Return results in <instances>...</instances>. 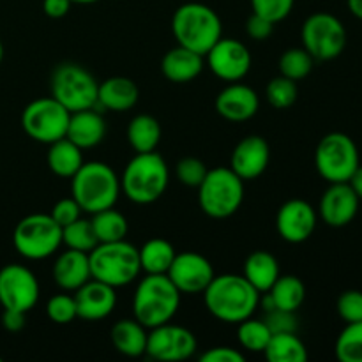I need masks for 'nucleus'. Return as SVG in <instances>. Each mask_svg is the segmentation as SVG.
I'll use <instances>...</instances> for the list:
<instances>
[{
    "label": "nucleus",
    "instance_id": "obj_1",
    "mask_svg": "<svg viewBox=\"0 0 362 362\" xmlns=\"http://www.w3.org/2000/svg\"><path fill=\"white\" fill-rule=\"evenodd\" d=\"M209 313L225 324H240L253 317L260 304V292L244 276H214L204 290Z\"/></svg>",
    "mask_w": 362,
    "mask_h": 362
},
{
    "label": "nucleus",
    "instance_id": "obj_2",
    "mask_svg": "<svg viewBox=\"0 0 362 362\" xmlns=\"http://www.w3.org/2000/svg\"><path fill=\"white\" fill-rule=\"evenodd\" d=\"M172 32L177 45L205 57L223 37V23L212 7L200 2H187L173 13Z\"/></svg>",
    "mask_w": 362,
    "mask_h": 362
},
{
    "label": "nucleus",
    "instance_id": "obj_3",
    "mask_svg": "<svg viewBox=\"0 0 362 362\" xmlns=\"http://www.w3.org/2000/svg\"><path fill=\"white\" fill-rule=\"evenodd\" d=\"M177 286L166 274H147L136 286L133 297V315L145 329L168 324L180 306Z\"/></svg>",
    "mask_w": 362,
    "mask_h": 362
},
{
    "label": "nucleus",
    "instance_id": "obj_4",
    "mask_svg": "<svg viewBox=\"0 0 362 362\" xmlns=\"http://www.w3.org/2000/svg\"><path fill=\"white\" fill-rule=\"evenodd\" d=\"M168 180V166L158 152H136L124 168L120 189L134 204L147 205L165 194Z\"/></svg>",
    "mask_w": 362,
    "mask_h": 362
},
{
    "label": "nucleus",
    "instance_id": "obj_5",
    "mask_svg": "<svg viewBox=\"0 0 362 362\" xmlns=\"http://www.w3.org/2000/svg\"><path fill=\"white\" fill-rule=\"evenodd\" d=\"M120 179L106 163H83L71 177V193L81 211L94 212L113 207L120 194Z\"/></svg>",
    "mask_w": 362,
    "mask_h": 362
},
{
    "label": "nucleus",
    "instance_id": "obj_6",
    "mask_svg": "<svg viewBox=\"0 0 362 362\" xmlns=\"http://www.w3.org/2000/svg\"><path fill=\"white\" fill-rule=\"evenodd\" d=\"M90 274L98 281L119 288L133 283L141 272L138 247L124 240L99 243L88 253Z\"/></svg>",
    "mask_w": 362,
    "mask_h": 362
},
{
    "label": "nucleus",
    "instance_id": "obj_7",
    "mask_svg": "<svg viewBox=\"0 0 362 362\" xmlns=\"http://www.w3.org/2000/svg\"><path fill=\"white\" fill-rule=\"evenodd\" d=\"M244 200V180L232 168H212L198 186V204L214 219L235 214Z\"/></svg>",
    "mask_w": 362,
    "mask_h": 362
},
{
    "label": "nucleus",
    "instance_id": "obj_8",
    "mask_svg": "<svg viewBox=\"0 0 362 362\" xmlns=\"http://www.w3.org/2000/svg\"><path fill=\"white\" fill-rule=\"evenodd\" d=\"M49 88L52 98L71 113L98 106L99 83L85 67L78 64L64 62L57 66L52 73Z\"/></svg>",
    "mask_w": 362,
    "mask_h": 362
},
{
    "label": "nucleus",
    "instance_id": "obj_9",
    "mask_svg": "<svg viewBox=\"0 0 362 362\" xmlns=\"http://www.w3.org/2000/svg\"><path fill=\"white\" fill-rule=\"evenodd\" d=\"M361 165L359 148L345 133H329L318 141L315 151V166L322 179L332 182H349Z\"/></svg>",
    "mask_w": 362,
    "mask_h": 362
},
{
    "label": "nucleus",
    "instance_id": "obj_10",
    "mask_svg": "<svg viewBox=\"0 0 362 362\" xmlns=\"http://www.w3.org/2000/svg\"><path fill=\"white\" fill-rule=\"evenodd\" d=\"M13 244L27 260H45L62 244V226L49 214H30L14 228Z\"/></svg>",
    "mask_w": 362,
    "mask_h": 362
},
{
    "label": "nucleus",
    "instance_id": "obj_11",
    "mask_svg": "<svg viewBox=\"0 0 362 362\" xmlns=\"http://www.w3.org/2000/svg\"><path fill=\"white\" fill-rule=\"evenodd\" d=\"M300 41L315 60H332L345 52L346 28L334 14L315 13L303 23Z\"/></svg>",
    "mask_w": 362,
    "mask_h": 362
},
{
    "label": "nucleus",
    "instance_id": "obj_12",
    "mask_svg": "<svg viewBox=\"0 0 362 362\" xmlns=\"http://www.w3.org/2000/svg\"><path fill=\"white\" fill-rule=\"evenodd\" d=\"M69 117V110L49 95L35 99L25 106L21 113V127L32 140L49 145L66 136Z\"/></svg>",
    "mask_w": 362,
    "mask_h": 362
},
{
    "label": "nucleus",
    "instance_id": "obj_13",
    "mask_svg": "<svg viewBox=\"0 0 362 362\" xmlns=\"http://www.w3.org/2000/svg\"><path fill=\"white\" fill-rule=\"evenodd\" d=\"M39 300V281L34 272L20 264L0 269V304L4 310L28 313Z\"/></svg>",
    "mask_w": 362,
    "mask_h": 362
},
{
    "label": "nucleus",
    "instance_id": "obj_14",
    "mask_svg": "<svg viewBox=\"0 0 362 362\" xmlns=\"http://www.w3.org/2000/svg\"><path fill=\"white\" fill-rule=\"evenodd\" d=\"M197 336L189 329L168 322L152 329L145 354L154 361L177 362L189 359L197 352Z\"/></svg>",
    "mask_w": 362,
    "mask_h": 362
},
{
    "label": "nucleus",
    "instance_id": "obj_15",
    "mask_svg": "<svg viewBox=\"0 0 362 362\" xmlns=\"http://www.w3.org/2000/svg\"><path fill=\"white\" fill-rule=\"evenodd\" d=\"M209 67L219 80L226 83L240 81L251 69V53L244 42L237 39L221 37L207 52Z\"/></svg>",
    "mask_w": 362,
    "mask_h": 362
},
{
    "label": "nucleus",
    "instance_id": "obj_16",
    "mask_svg": "<svg viewBox=\"0 0 362 362\" xmlns=\"http://www.w3.org/2000/svg\"><path fill=\"white\" fill-rule=\"evenodd\" d=\"M166 276L180 293L193 296V293H204L216 274L212 264L204 255L184 251V253L175 255Z\"/></svg>",
    "mask_w": 362,
    "mask_h": 362
},
{
    "label": "nucleus",
    "instance_id": "obj_17",
    "mask_svg": "<svg viewBox=\"0 0 362 362\" xmlns=\"http://www.w3.org/2000/svg\"><path fill=\"white\" fill-rule=\"evenodd\" d=\"M317 211L306 200H288L279 207L276 228L279 237L290 244H300L313 235L317 228Z\"/></svg>",
    "mask_w": 362,
    "mask_h": 362
},
{
    "label": "nucleus",
    "instance_id": "obj_18",
    "mask_svg": "<svg viewBox=\"0 0 362 362\" xmlns=\"http://www.w3.org/2000/svg\"><path fill=\"white\" fill-rule=\"evenodd\" d=\"M359 204V197L349 182H332L322 194L318 212L325 225L332 228H341L356 219Z\"/></svg>",
    "mask_w": 362,
    "mask_h": 362
},
{
    "label": "nucleus",
    "instance_id": "obj_19",
    "mask_svg": "<svg viewBox=\"0 0 362 362\" xmlns=\"http://www.w3.org/2000/svg\"><path fill=\"white\" fill-rule=\"evenodd\" d=\"M74 303H76L78 318L99 322L113 313L117 306V293L113 286L92 278L74 290Z\"/></svg>",
    "mask_w": 362,
    "mask_h": 362
},
{
    "label": "nucleus",
    "instance_id": "obj_20",
    "mask_svg": "<svg viewBox=\"0 0 362 362\" xmlns=\"http://www.w3.org/2000/svg\"><path fill=\"white\" fill-rule=\"evenodd\" d=\"M271 159L269 144L258 134L243 138L230 158V168L243 180H255L267 170Z\"/></svg>",
    "mask_w": 362,
    "mask_h": 362
},
{
    "label": "nucleus",
    "instance_id": "obj_21",
    "mask_svg": "<svg viewBox=\"0 0 362 362\" xmlns=\"http://www.w3.org/2000/svg\"><path fill=\"white\" fill-rule=\"evenodd\" d=\"M214 105L216 112L228 122H246L257 115L260 98L251 87L233 81L219 92Z\"/></svg>",
    "mask_w": 362,
    "mask_h": 362
},
{
    "label": "nucleus",
    "instance_id": "obj_22",
    "mask_svg": "<svg viewBox=\"0 0 362 362\" xmlns=\"http://www.w3.org/2000/svg\"><path fill=\"white\" fill-rule=\"evenodd\" d=\"M52 274L59 288L66 290V292H74L92 278L88 253L67 247L53 264Z\"/></svg>",
    "mask_w": 362,
    "mask_h": 362
},
{
    "label": "nucleus",
    "instance_id": "obj_23",
    "mask_svg": "<svg viewBox=\"0 0 362 362\" xmlns=\"http://www.w3.org/2000/svg\"><path fill=\"white\" fill-rule=\"evenodd\" d=\"M105 134L106 122L95 108H87L71 113L66 138H69L81 151L101 144L105 140Z\"/></svg>",
    "mask_w": 362,
    "mask_h": 362
},
{
    "label": "nucleus",
    "instance_id": "obj_24",
    "mask_svg": "<svg viewBox=\"0 0 362 362\" xmlns=\"http://www.w3.org/2000/svg\"><path fill=\"white\" fill-rule=\"evenodd\" d=\"M204 69V55L177 45L161 60V73L172 83H189L200 76Z\"/></svg>",
    "mask_w": 362,
    "mask_h": 362
},
{
    "label": "nucleus",
    "instance_id": "obj_25",
    "mask_svg": "<svg viewBox=\"0 0 362 362\" xmlns=\"http://www.w3.org/2000/svg\"><path fill=\"white\" fill-rule=\"evenodd\" d=\"M140 99V88L131 78L112 76L99 83L98 106L110 112H127Z\"/></svg>",
    "mask_w": 362,
    "mask_h": 362
},
{
    "label": "nucleus",
    "instance_id": "obj_26",
    "mask_svg": "<svg viewBox=\"0 0 362 362\" xmlns=\"http://www.w3.org/2000/svg\"><path fill=\"white\" fill-rule=\"evenodd\" d=\"M244 278L260 293L271 290L276 279L279 278V264L274 255L267 251H255L244 262Z\"/></svg>",
    "mask_w": 362,
    "mask_h": 362
},
{
    "label": "nucleus",
    "instance_id": "obj_27",
    "mask_svg": "<svg viewBox=\"0 0 362 362\" xmlns=\"http://www.w3.org/2000/svg\"><path fill=\"white\" fill-rule=\"evenodd\" d=\"M46 163L55 175L62 177V179H71L83 165V154H81V148L78 145H74L69 138L64 136L49 144Z\"/></svg>",
    "mask_w": 362,
    "mask_h": 362
},
{
    "label": "nucleus",
    "instance_id": "obj_28",
    "mask_svg": "<svg viewBox=\"0 0 362 362\" xmlns=\"http://www.w3.org/2000/svg\"><path fill=\"white\" fill-rule=\"evenodd\" d=\"M110 338H112V343L117 349V352L122 354V356L140 357L147 350L148 334L136 318L134 320L117 322L112 327Z\"/></svg>",
    "mask_w": 362,
    "mask_h": 362
},
{
    "label": "nucleus",
    "instance_id": "obj_29",
    "mask_svg": "<svg viewBox=\"0 0 362 362\" xmlns=\"http://www.w3.org/2000/svg\"><path fill=\"white\" fill-rule=\"evenodd\" d=\"M265 296L272 303V310L297 311L306 299V286L297 276H279Z\"/></svg>",
    "mask_w": 362,
    "mask_h": 362
},
{
    "label": "nucleus",
    "instance_id": "obj_30",
    "mask_svg": "<svg viewBox=\"0 0 362 362\" xmlns=\"http://www.w3.org/2000/svg\"><path fill=\"white\" fill-rule=\"evenodd\" d=\"M271 362H304L308 361V350L303 339L296 332L272 334L264 350Z\"/></svg>",
    "mask_w": 362,
    "mask_h": 362
},
{
    "label": "nucleus",
    "instance_id": "obj_31",
    "mask_svg": "<svg viewBox=\"0 0 362 362\" xmlns=\"http://www.w3.org/2000/svg\"><path fill=\"white\" fill-rule=\"evenodd\" d=\"M127 140L134 152H152L161 140V126L158 119L141 113L136 115L127 126Z\"/></svg>",
    "mask_w": 362,
    "mask_h": 362
},
{
    "label": "nucleus",
    "instance_id": "obj_32",
    "mask_svg": "<svg viewBox=\"0 0 362 362\" xmlns=\"http://www.w3.org/2000/svg\"><path fill=\"white\" fill-rule=\"evenodd\" d=\"M138 255H140L141 271L147 274H166L177 253L168 240L156 237L147 240L138 250Z\"/></svg>",
    "mask_w": 362,
    "mask_h": 362
},
{
    "label": "nucleus",
    "instance_id": "obj_33",
    "mask_svg": "<svg viewBox=\"0 0 362 362\" xmlns=\"http://www.w3.org/2000/svg\"><path fill=\"white\" fill-rule=\"evenodd\" d=\"M90 221L99 243H115V240L126 239L127 228H129L127 219L122 212L115 211L113 207L94 212V218Z\"/></svg>",
    "mask_w": 362,
    "mask_h": 362
},
{
    "label": "nucleus",
    "instance_id": "obj_34",
    "mask_svg": "<svg viewBox=\"0 0 362 362\" xmlns=\"http://www.w3.org/2000/svg\"><path fill=\"white\" fill-rule=\"evenodd\" d=\"M62 244H66L69 250H78V251H83V253H90V251L99 244L90 219L78 218L76 221H73L71 225L64 226Z\"/></svg>",
    "mask_w": 362,
    "mask_h": 362
},
{
    "label": "nucleus",
    "instance_id": "obj_35",
    "mask_svg": "<svg viewBox=\"0 0 362 362\" xmlns=\"http://www.w3.org/2000/svg\"><path fill=\"white\" fill-rule=\"evenodd\" d=\"M237 325H239L237 338H239L240 345H243L247 352L264 354L265 346H267L269 339H271L272 336L267 324H265L264 320H255V318L250 317Z\"/></svg>",
    "mask_w": 362,
    "mask_h": 362
},
{
    "label": "nucleus",
    "instance_id": "obj_36",
    "mask_svg": "<svg viewBox=\"0 0 362 362\" xmlns=\"http://www.w3.org/2000/svg\"><path fill=\"white\" fill-rule=\"evenodd\" d=\"M334 352L341 362H362V322L346 324L336 339Z\"/></svg>",
    "mask_w": 362,
    "mask_h": 362
},
{
    "label": "nucleus",
    "instance_id": "obj_37",
    "mask_svg": "<svg viewBox=\"0 0 362 362\" xmlns=\"http://www.w3.org/2000/svg\"><path fill=\"white\" fill-rule=\"evenodd\" d=\"M315 59L304 48H288L279 57V73L293 81L304 80L313 69Z\"/></svg>",
    "mask_w": 362,
    "mask_h": 362
},
{
    "label": "nucleus",
    "instance_id": "obj_38",
    "mask_svg": "<svg viewBox=\"0 0 362 362\" xmlns=\"http://www.w3.org/2000/svg\"><path fill=\"white\" fill-rule=\"evenodd\" d=\"M297 81L290 80V78L279 76L272 78L269 81L267 88H265V95H267V101L272 108L276 110H286L297 101Z\"/></svg>",
    "mask_w": 362,
    "mask_h": 362
},
{
    "label": "nucleus",
    "instance_id": "obj_39",
    "mask_svg": "<svg viewBox=\"0 0 362 362\" xmlns=\"http://www.w3.org/2000/svg\"><path fill=\"white\" fill-rule=\"evenodd\" d=\"M46 315L53 324L66 325L71 324L74 318H78L76 303H74V296H67V293H57L46 304Z\"/></svg>",
    "mask_w": 362,
    "mask_h": 362
},
{
    "label": "nucleus",
    "instance_id": "obj_40",
    "mask_svg": "<svg viewBox=\"0 0 362 362\" xmlns=\"http://www.w3.org/2000/svg\"><path fill=\"white\" fill-rule=\"evenodd\" d=\"M209 168L205 166V163L198 158H184L177 163L175 166V175L184 186L189 187H198L202 184V180L207 175Z\"/></svg>",
    "mask_w": 362,
    "mask_h": 362
},
{
    "label": "nucleus",
    "instance_id": "obj_41",
    "mask_svg": "<svg viewBox=\"0 0 362 362\" xmlns=\"http://www.w3.org/2000/svg\"><path fill=\"white\" fill-rule=\"evenodd\" d=\"M296 0H251L255 14L267 18L272 23H279L285 20L293 9Z\"/></svg>",
    "mask_w": 362,
    "mask_h": 362
},
{
    "label": "nucleus",
    "instance_id": "obj_42",
    "mask_svg": "<svg viewBox=\"0 0 362 362\" xmlns=\"http://www.w3.org/2000/svg\"><path fill=\"white\" fill-rule=\"evenodd\" d=\"M336 310L345 324L362 322V292L359 290H346L339 296Z\"/></svg>",
    "mask_w": 362,
    "mask_h": 362
},
{
    "label": "nucleus",
    "instance_id": "obj_43",
    "mask_svg": "<svg viewBox=\"0 0 362 362\" xmlns=\"http://www.w3.org/2000/svg\"><path fill=\"white\" fill-rule=\"evenodd\" d=\"M265 324H267L269 331L272 334H279V332H297L299 329V322H297L296 311H285V310H271L267 311L265 317Z\"/></svg>",
    "mask_w": 362,
    "mask_h": 362
},
{
    "label": "nucleus",
    "instance_id": "obj_44",
    "mask_svg": "<svg viewBox=\"0 0 362 362\" xmlns=\"http://www.w3.org/2000/svg\"><path fill=\"white\" fill-rule=\"evenodd\" d=\"M80 214H81V207L78 205V202L74 200L73 197L59 200L55 205H53L52 212H49V216L55 219L57 225L62 226V228L64 226L71 225L73 221H76V219L80 218Z\"/></svg>",
    "mask_w": 362,
    "mask_h": 362
},
{
    "label": "nucleus",
    "instance_id": "obj_45",
    "mask_svg": "<svg viewBox=\"0 0 362 362\" xmlns=\"http://www.w3.org/2000/svg\"><path fill=\"white\" fill-rule=\"evenodd\" d=\"M274 25L272 21H269L267 18L260 16V14H251L246 20V34L250 35L255 41H265L272 35L274 30Z\"/></svg>",
    "mask_w": 362,
    "mask_h": 362
},
{
    "label": "nucleus",
    "instance_id": "obj_46",
    "mask_svg": "<svg viewBox=\"0 0 362 362\" xmlns=\"http://www.w3.org/2000/svg\"><path fill=\"white\" fill-rule=\"evenodd\" d=\"M246 357L232 346H214L200 357L202 362H244Z\"/></svg>",
    "mask_w": 362,
    "mask_h": 362
},
{
    "label": "nucleus",
    "instance_id": "obj_47",
    "mask_svg": "<svg viewBox=\"0 0 362 362\" xmlns=\"http://www.w3.org/2000/svg\"><path fill=\"white\" fill-rule=\"evenodd\" d=\"M25 311H20V310H4V315H2V325L4 329H6L7 332H20L23 331L25 324H27V320H25Z\"/></svg>",
    "mask_w": 362,
    "mask_h": 362
},
{
    "label": "nucleus",
    "instance_id": "obj_48",
    "mask_svg": "<svg viewBox=\"0 0 362 362\" xmlns=\"http://www.w3.org/2000/svg\"><path fill=\"white\" fill-rule=\"evenodd\" d=\"M71 6H73L71 0H42V9H45L46 16L53 18V20L66 16Z\"/></svg>",
    "mask_w": 362,
    "mask_h": 362
},
{
    "label": "nucleus",
    "instance_id": "obj_49",
    "mask_svg": "<svg viewBox=\"0 0 362 362\" xmlns=\"http://www.w3.org/2000/svg\"><path fill=\"white\" fill-rule=\"evenodd\" d=\"M349 184H350V187L356 191V194L359 197V200H362V165L357 166V170L352 173V177H350Z\"/></svg>",
    "mask_w": 362,
    "mask_h": 362
},
{
    "label": "nucleus",
    "instance_id": "obj_50",
    "mask_svg": "<svg viewBox=\"0 0 362 362\" xmlns=\"http://www.w3.org/2000/svg\"><path fill=\"white\" fill-rule=\"evenodd\" d=\"M346 6L357 20H362V0H346Z\"/></svg>",
    "mask_w": 362,
    "mask_h": 362
},
{
    "label": "nucleus",
    "instance_id": "obj_51",
    "mask_svg": "<svg viewBox=\"0 0 362 362\" xmlns=\"http://www.w3.org/2000/svg\"><path fill=\"white\" fill-rule=\"evenodd\" d=\"M73 4H95L99 2V0H71Z\"/></svg>",
    "mask_w": 362,
    "mask_h": 362
},
{
    "label": "nucleus",
    "instance_id": "obj_52",
    "mask_svg": "<svg viewBox=\"0 0 362 362\" xmlns=\"http://www.w3.org/2000/svg\"><path fill=\"white\" fill-rule=\"evenodd\" d=\"M2 59H4V46H2V41H0V64H2Z\"/></svg>",
    "mask_w": 362,
    "mask_h": 362
},
{
    "label": "nucleus",
    "instance_id": "obj_53",
    "mask_svg": "<svg viewBox=\"0 0 362 362\" xmlns=\"http://www.w3.org/2000/svg\"><path fill=\"white\" fill-rule=\"evenodd\" d=\"M0 362H2V357H0Z\"/></svg>",
    "mask_w": 362,
    "mask_h": 362
}]
</instances>
